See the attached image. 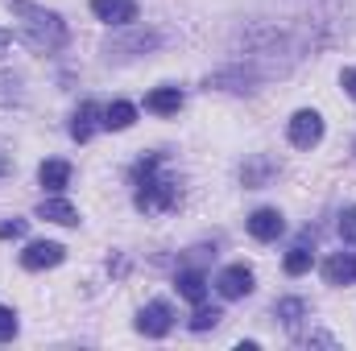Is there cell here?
Listing matches in <instances>:
<instances>
[{
	"label": "cell",
	"mask_w": 356,
	"mask_h": 351,
	"mask_svg": "<svg viewBox=\"0 0 356 351\" xmlns=\"http://www.w3.org/2000/svg\"><path fill=\"white\" fill-rule=\"evenodd\" d=\"M220 318H224V314H220V310H216V306H211V310H207V306H203V302H199V306H195V314H191V331H211V327H216V323H220Z\"/></svg>",
	"instance_id": "20"
},
{
	"label": "cell",
	"mask_w": 356,
	"mask_h": 351,
	"mask_svg": "<svg viewBox=\"0 0 356 351\" xmlns=\"http://www.w3.org/2000/svg\"><path fill=\"white\" fill-rule=\"evenodd\" d=\"M8 8H13V17L21 21V33H25V42L38 50V54H58L63 46H67V21L54 12V8H42V4H33V0H8Z\"/></svg>",
	"instance_id": "1"
},
{
	"label": "cell",
	"mask_w": 356,
	"mask_h": 351,
	"mask_svg": "<svg viewBox=\"0 0 356 351\" xmlns=\"http://www.w3.org/2000/svg\"><path fill=\"white\" fill-rule=\"evenodd\" d=\"M4 174H13V157H8V153H4V145H0V178Z\"/></svg>",
	"instance_id": "26"
},
{
	"label": "cell",
	"mask_w": 356,
	"mask_h": 351,
	"mask_svg": "<svg viewBox=\"0 0 356 351\" xmlns=\"http://www.w3.org/2000/svg\"><path fill=\"white\" fill-rule=\"evenodd\" d=\"M323 281L327 285H353L356 281V252H336L323 261Z\"/></svg>",
	"instance_id": "10"
},
{
	"label": "cell",
	"mask_w": 356,
	"mask_h": 351,
	"mask_svg": "<svg viewBox=\"0 0 356 351\" xmlns=\"http://www.w3.org/2000/svg\"><path fill=\"white\" fill-rule=\"evenodd\" d=\"M99 116H104V112H99V103H91V99H83V103L75 108V116H71V137H75L79 145L95 132V124H104Z\"/></svg>",
	"instance_id": "11"
},
{
	"label": "cell",
	"mask_w": 356,
	"mask_h": 351,
	"mask_svg": "<svg viewBox=\"0 0 356 351\" xmlns=\"http://www.w3.org/2000/svg\"><path fill=\"white\" fill-rule=\"evenodd\" d=\"M353 149H356V141H353Z\"/></svg>",
	"instance_id": "28"
},
{
	"label": "cell",
	"mask_w": 356,
	"mask_h": 351,
	"mask_svg": "<svg viewBox=\"0 0 356 351\" xmlns=\"http://www.w3.org/2000/svg\"><path fill=\"white\" fill-rule=\"evenodd\" d=\"M216 289H220V298H228V302L249 298V293H253V268H249V264H228V268L216 277Z\"/></svg>",
	"instance_id": "5"
},
{
	"label": "cell",
	"mask_w": 356,
	"mask_h": 351,
	"mask_svg": "<svg viewBox=\"0 0 356 351\" xmlns=\"http://www.w3.org/2000/svg\"><path fill=\"white\" fill-rule=\"evenodd\" d=\"M145 108L149 112H158V116H175L178 108H182V91L178 87H158L145 95Z\"/></svg>",
	"instance_id": "15"
},
{
	"label": "cell",
	"mask_w": 356,
	"mask_h": 351,
	"mask_svg": "<svg viewBox=\"0 0 356 351\" xmlns=\"http://www.w3.org/2000/svg\"><path fill=\"white\" fill-rule=\"evenodd\" d=\"M91 12L104 25H133L137 21V0H91Z\"/></svg>",
	"instance_id": "8"
},
{
	"label": "cell",
	"mask_w": 356,
	"mask_h": 351,
	"mask_svg": "<svg viewBox=\"0 0 356 351\" xmlns=\"http://www.w3.org/2000/svg\"><path fill=\"white\" fill-rule=\"evenodd\" d=\"M25 219H0V240H21L25 236Z\"/></svg>",
	"instance_id": "22"
},
{
	"label": "cell",
	"mask_w": 356,
	"mask_h": 351,
	"mask_svg": "<svg viewBox=\"0 0 356 351\" xmlns=\"http://www.w3.org/2000/svg\"><path fill=\"white\" fill-rule=\"evenodd\" d=\"M158 166H162V153H149L133 166V182H137V211L145 215H158V211H175L178 207V186L170 178H158Z\"/></svg>",
	"instance_id": "2"
},
{
	"label": "cell",
	"mask_w": 356,
	"mask_h": 351,
	"mask_svg": "<svg viewBox=\"0 0 356 351\" xmlns=\"http://www.w3.org/2000/svg\"><path fill=\"white\" fill-rule=\"evenodd\" d=\"M302 314H307V302H302V298H282V302H277V318H282V327H286L290 335H298Z\"/></svg>",
	"instance_id": "17"
},
{
	"label": "cell",
	"mask_w": 356,
	"mask_h": 351,
	"mask_svg": "<svg viewBox=\"0 0 356 351\" xmlns=\"http://www.w3.org/2000/svg\"><path fill=\"white\" fill-rule=\"evenodd\" d=\"M8 46H13V33H8V29H0V58H4V50H8Z\"/></svg>",
	"instance_id": "27"
},
{
	"label": "cell",
	"mask_w": 356,
	"mask_h": 351,
	"mask_svg": "<svg viewBox=\"0 0 356 351\" xmlns=\"http://www.w3.org/2000/svg\"><path fill=\"white\" fill-rule=\"evenodd\" d=\"M38 182H42L46 190H54V194H58V190L71 182V166H67V162H58V157H50V162H42V166H38Z\"/></svg>",
	"instance_id": "14"
},
{
	"label": "cell",
	"mask_w": 356,
	"mask_h": 351,
	"mask_svg": "<svg viewBox=\"0 0 356 351\" xmlns=\"http://www.w3.org/2000/svg\"><path fill=\"white\" fill-rule=\"evenodd\" d=\"M286 132H290V145L294 149H315L323 141V116L311 112V108H302V112L290 116V128Z\"/></svg>",
	"instance_id": "4"
},
{
	"label": "cell",
	"mask_w": 356,
	"mask_h": 351,
	"mask_svg": "<svg viewBox=\"0 0 356 351\" xmlns=\"http://www.w3.org/2000/svg\"><path fill=\"white\" fill-rule=\"evenodd\" d=\"M162 46V33H154V29H133L129 37H108L104 42V54L108 58H137V54H149V50H158Z\"/></svg>",
	"instance_id": "3"
},
{
	"label": "cell",
	"mask_w": 356,
	"mask_h": 351,
	"mask_svg": "<svg viewBox=\"0 0 356 351\" xmlns=\"http://www.w3.org/2000/svg\"><path fill=\"white\" fill-rule=\"evenodd\" d=\"M21 79L17 75H0V103H8V99H21Z\"/></svg>",
	"instance_id": "24"
},
{
	"label": "cell",
	"mask_w": 356,
	"mask_h": 351,
	"mask_svg": "<svg viewBox=\"0 0 356 351\" xmlns=\"http://www.w3.org/2000/svg\"><path fill=\"white\" fill-rule=\"evenodd\" d=\"M38 219H50V223L75 228V223H79V211H75L67 198H42V203H38Z\"/></svg>",
	"instance_id": "12"
},
{
	"label": "cell",
	"mask_w": 356,
	"mask_h": 351,
	"mask_svg": "<svg viewBox=\"0 0 356 351\" xmlns=\"http://www.w3.org/2000/svg\"><path fill=\"white\" fill-rule=\"evenodd\" d=\"M175 285H178V293L191 302V306H199V302H207V277L199 273V268H182L175 277Z\"/></svg>",
	"instance_id": "13"
},
{
	"label": "cell",
	"mask_w": 356,
	"mask_h": 351,
	"mask_svg": "<svg viewBox=\"0 0 356 351\" xmlns=\"http://www.w3.org/2000/svg\"><path fill=\"white\" fill-rule=\"evenodd\" d=\"M170 327H175V310H170L166 302H149V306L137 314V331H141V335H149V339L170 335Z\"/></svg>",
	"instance_id": "6"
},
{
	"label": "cell",
	"mask_w": 356,
	"mask_h": 351,
	"mask_svg": "<svg viewBox=\"0 0 356 351\" xmlns=\"http://www.w3.org/2000/svg\"><path fill=\"white\" fill-rule=\"evenodd\" d=\"M336 228H340V240H344V244H356V203L340 211V223H336Z\"/></svg>",
	"instance_id": "21"
},
{
	"label": "cell",
	"mask_w": 356,
	"mask_h": 351,
	"mask_svg": "<svg viewBox=\"0 0 356 351\" xmlns=\"http://www.w3.org/2000/svg\"><path fill=\"white\" fill-rule=\"evenodd\" d=\"M273 174H277V166H273L269 157H253V162H249V166L241 170V178H245V186H249V190H257V186H266V182H269Z\"/></svg>",
	"instance_id": "18"
},
{
	"label": "cell",
	"mask_w": 356,
	"mask_h": 351,
	"mask_svg": "<svg viewBox=\"0 0 356 351\" xmlns=\"http://www.w3.org/2000/svg\"><path fill=\"white\" fill-rule=\"evenodd\" d=\"M290 277H302L307 268H311V252H307V244H298V248H290L286 252V264H282Z\"/></svg>",
	"instance_id": "19"
},
{
	"label": "cell",
	"mask_w": 356,
	"mask_h": 351,
	"mask_svg": "<svg viewBox=\"0 0 356 351\" xmlns=\"http://www.w3.org/2000/svg\"><path fill=\"white\" fill-rule=\"evenodd\" d=\"M133 120H137V108H133V103H124V99H116V103H108V108H104V128H112V132H124Z\"/></svg>",
	"instance_id": "16"
},
{
	"label": "cell",
	"mask_w": 356,
	"mask_h": 351,
	"mask_svg": "<svg viewBox=\"0 0 356 351\" xmlns=\"http://www.w3.org/2000/svg\"><path fill=\"white\" fill-rule=\"evenodd\" d=\"M340 87L356 99V71H353V67H344V71H340Z\"/></svg>",
	"instance_id": "25"
},
{
	"label": "cell",
	"mask_w": 356,
	"mask_h": 351,
	"mask_svg": "<svg viewBox=\"0 0 356 351\" xmlns=\"http://www.w3.org/2000/svg\"><path fill=\"white\" fill-rule=\"evenodd\" d=\"M13 335H17V314L8 306H0V343H8Z\"/></svg>",
	"instance_id": "23"
},
{
	"label": "cell",
	"mask_w": 356,
	"mask_h": 351,
	"mask_svg": "<svg viewBox=\"0 0 356 351\" xmlns=\"http://www.w3.org/2000/svg\"><path fill=\"white\" fill-rule=\"evenodd\" d=\"M282 232H286V219H282L273 207H261V211H253V215H249V236H253V240L269 244V240H277Z\"/></svg>",
	"instance_id": "9"
},
{
	"label": "cell",
	"mask_w": 356,
	"mask_h": 351,
	"mask_svg": "<svg viewBox=\"0 0 356 351\" xmlns=\"http://www.w3.org/2000/svg\"><path fill=\"white\" fill-rule=\"evenodd\" d=\"M67 261V248L63 244H54V240H38V244H29L25 252H21V264L29 268V273H42V268H54V264Z\"/></svg>",
	"instance_id": "7"
}]
</instances>
